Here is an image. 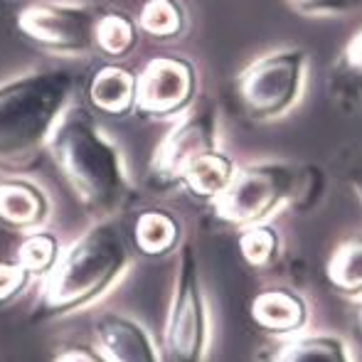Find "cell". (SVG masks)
<instances>
[{
    "mask_svg": "<svg viewBox=\"0 0 362 362\" xmlns=\"http://www.w3.org/2000/svg\"><path fill=\"white\" fill-rule=\"evenodd\" d=\"M47 146L86 212L106 219L124 210L131 200L124 156L84 109L59 116Z\"/></svg>",
    "mask_w": 362,
    "mask_h": 362,
    "instance_id": "cell-1",
    "label": "cell"
},
{
    "mask_svg": "<svg viewBox=\"0 0 362 362\" xmlns=\"http://www.w3.org/2000/svg\"><path fill=\"white\" fill-rule=\"evenodd\" d=\"M129 267V249L116 222L104 219L69 244L45 276L37 315L57 318L94 303Z\"/></svg>",
    "mask_w": 362,
    "mask_h": 362,
    "instance_id": "cell-2",
    "label": "cell"
},
{
    "mask_svg": "<svg viewBox=\"0 0 362 362\" xmlns=\"http://www.w3.org/2000/svg\"><path fill=\"white\" fill-rule=\"evenodd\" d=\"M72 94L64 69L30 72L0 84V163L33 158L52 136Z\"/></svg>",
    "mask_w": 362,
    "mask_h": 362,
    "instance_id": "cell-3",
    "label": "cell"
},
{
    "mask_svg": "<svg viewBox=\"0 0 362 362\" xmlns=\"http://www.w3.org/2000/svg\"><path fill=\"white\" fill-rule=\"evenodd\" d=\"M300 168L284 160H264L239 168L224 192L212 200L217 222L234 229L269 222L298 190Z\"/></svg>",
    "mask_w": 362,
    "mask_h": 362,
    "instance_id": "cell-4",
    "label": "cell"
},
{
    "mask_svg": "<svg viewBox=\"0 0 362 362\" xmlns=\"http://www.w3.org/2000/svg\"><path fill=\"white\" fill-rule=\"evenodd\" d=\"M308 54L298 47L269 52L252 62L237 79L244 114L259 124L286 116L303 94Z\"/></svg>",
    "mask_w": 362,
    "mask_h": 362,
    "instance_id": "cell-5",
    "label": "cell"
},
{
    "mask_svg": "<svg viewBox=\"0 0 362 362\" xmlns=\"http://www.w3.org/2000/svg\"><path fill=\"white\" fill-rule=\"evenodd\" d=\"M175 284L165 323V348L173 362H207L210 355V308L202 291L200 264L192 244L177 254Z\"/></svg>",
    "mask_w": 362,
    "mask_h": 362,
    "instance_id": "cell-6",
    "label": "cell"
},
{
    "mask_svg": "<svg viewBox=\"0 0 362 362\" xmlns=\"http://www.w3.org/2000/svg\"><path fill=\"white\" fill-rule=\"evenodd\" d=\"M101 15L86 3H40L23 10L18 25L28 37L54 54L81 57L96 47V25Z\"/></svg>",
    "mask_w": 362,
    "mask_h": 362,
    "instance_id": "cell-7",
    "label": "cell"
},
{
    "mask_svg": "<svg viewBox=\"0 0 362 362\" xmlns=\"http://www.w3.org/2000/svg\"><path fill=\"white\" fill-rule=\"evenodd\" d=\"M217 148V114L212 106H200L175 124V129L163 139L151 160L153 180L158 185H177L180 173L197 156Z\"/></svg>",
    "mask_w": 362,
    "mask_h": 362,
    "instance_id": "cell-8",
    "label": "cell"
},
{
    "mask_svg": "<svg viewBox=\"0 0 362 362\" xmlns=\"http://www.w3.org/2000/svg\"><path fill=\"white\" fill-rule=\"evenodd\" d=\"M195 96V67L182 57H156L136 79V109L151 119H170Z\"/></svg>",
    "mask_w": 362,
    "mask_h": 362,
    "instance_id": "cell-9",
    "label": "cell"
},
{
    "mask_svg": "<svg viewBox=\"0 0 362 362\" xmlns=\"http://www.w3.org/2000/svg\"><path fill=\"white\" fill-rule=\"evenodd\" d=\"M99 353L109 362H160L151 333L121 313H104L94 320Z\"/></svg>",
    "mask_w": 362,
    "mask_h": 362,
    "instance_id": "cell-10",
    "label": "cell"
},
{
    "mask_svg": "<svg viewBox=\"0 0 362 362\" xmlns=\"http://www.w3.org/2000/svg\"><path fill=\"white\" fill-rule=\"evenodd\" d=\"M308 303L293 288L274 286L254 296L249 305V318L262 333L288 338L298 335L308 325Z\"/></svg>",
    "mask_w": 362,
    "mask_h": 362,
    "instance_id": "cell-11",
    "label": "cell"
},
{
    "mask_svg": "<svg viewBox=\"0 0 362 362\" xmlns=\"http://www.w3.org/2000/svg\"><path fill=\"white\" fill-rule=\"evenodd\" d=\"M49 205L40 187L25 180H0V222L15 229H35L47 219Z\"/></svg>",
    "mask_w": 362,
    "mask_h": 362,
    "instance_id": "cell-12",
    "label": "cell"
},
{
    "mask_svg": "<svg viewBox=\"0 0 362 362\" xmlns=\"http://www.w3.org/2000/svg\"><path fill=\"white\" fill-rule=\"evenodd\" d=\"M237 165L222 151H207L197 156L185 170L180 173L177 185L185 187L190 195L202 197V200H215L224 192V187L232 182Z\"/></svg>",
    "mask_w": 362,
    "mask_h": 362,
    "instance_id": "cell-13",
    "label": "cell"
},
{
    "mask_svg": "<svg viewBox=\"0 0 362 362\" xmlns=\"http://www.w3.org/2000/svg\"><path fill=\"white\" fill-rule=\"evenodd\" d=\"M325 281L343 298H362V234L345 237L335 244L325 262Z\"/></svg>",
    "mask_w": 362,
    "mask_h": 362,
    "instance_id": "cell-14",
    "label": "cell"
},
{
    "mask_svg": "<svg viewBox=\"0 0 362 362\" xmlns=\"http://www.w3.org/2000/svg\"><path fill=\"white\" fill-rule=\"evenodd\" d=\"M269 362H353V355L340 335L315 333L288 338L274 350Z\"/></svg>",
    "mask_w": 362,
    "mask_h": 362,
    "instance_id": "cell-15",
    "label": "cell"
},
{
    "mask_svg": "<svg viewBox=\"0 0 362 362\" xmlns=\"http://www.w3.org/2000/svg\"><path fill=\"white\" fill-rule=\"evenodd\" d=\"M91 101L104 114L126 116L136 106V76L124 67L106 64L91 79Z\"/></svg>",
    "mask_w": 362,
    "mask_h": 362,
    "instance_id": "cell-16",
    "label": "cell"
},
{
    "mask_svg": "<svg viewBox=\"0 0 362 362\" xmlns=\"http://www.w3.org/2000/svg\"><path fill=\"white\" fill-rule=\"evenodd\" d=\"M330 94L333 101L345 109H353L362 101V25L350 35L335 59L330 74Z\"/></svg>",
    "mask_w": 362,
    "mask_h": 362,
    "instance_id": "cell-17",
    "label": "cell"
},
{
    "mask_svg": "<svg viewBox=\"0 0 362 362\" xmlns=\"http://www.w3.org/2000/svg\"><path fill=\"white\" fill-rule=\"evenodd\" d=\"M134 239L146 257H165L180 244V222L165 210H146L136 219Z\"/></svg>",
    "mask_w": 362,
    "mask_h": 362,
    "instance_id": "cell-18",
    "label": "cell"
},
{
    "mask_svg": "<svg viewBox=\"0 0 362 362\" xmlns=\"http://www.w3.org/2000/svg\"><path fill=\"white\" fill-rule=\"evenodd\" d=\"M237 247L242 259L252 269H267L281 254V237L269 222L252 224L247 229H239Z\"/></svg>",
    "mask_w": 362,
    "mask_h": 362,
    "instance_id": "cell-19",
    "label": "cell"
},
{
    "mask_svg": "<svg viewBox=\"0 0 362 362\" xmlns=\"http://www.w3.org/2000/svg\"><path fill=\"white\" fill-rule=\"evenodd\" d=\"M139 25L151 37L170 40L185 28V13L177 0H148L139 15Z\"/></svg>",
    "mask_w": 362,
    "mask_h": 362,
    "instance_id": "cell-20",
    "label": "cell"
},
{
    "mask_svg": "<svg viewBox=\"0 0 362 362\" xmlns=\"http://www.w3.org/2000/svg\"><path fill=\"white\" fill-rule=\"evenodd\" d=\"M59 259V242L52 234L33 232L23 239L15 262L30 274V276H47Z\"/></svg>",
    "mask_w": 362,
    "mask_h": 362,
    "instance_id": "cell-21",
    "label": "cell"
},
{
    "mask_svg": "<svg viewBox=\"0 0 362 362\" xmlns=\"http://www.w3.org/2000/svg\"><path fill=\"white\" fill-rule=\"evenodd\" d=\"M136 42V25L126 15H101L96 25V47L111 57H124Z\"/></svg>",
    "mask_w": 362,
    "mask_h": 362,
    "instance_id": "cell-22",
    "label": "cell"
},
{
    "mask_svg": "<svg viewBox=\"0 0 362 362\" xmlns=\"http://www.w3.org/2000/svg\"><path fill=\"white\" fill-rule=\"evenodd\" d=\"M284 3L303 18H338L362 8V0H284Z\"/></svg>",
    "mask_w": 362,
    "mask_h": 362,
    "instance_id": "cell-23",
    "label": "cell"
},
{
    "mask_svg": "<svg viewBox=\"0 0 362 362\" xmlns=\"http://www.w3.org/2000/svg\"><path fill=\"white\" fill-rule=\"evenodd\" d=\"M323 185H325V177H323V173H320V168H315V165L300 168L298 190H296V197H293V202H291V207L300 212L310 210V207L320 200V195H323Z\"/></svg>",
    "mask_w": 362,
    "mask_h": 362,
    "instance_id": "cell-24",
    "label": "cell"
},
{
    "mask_svg": "<svg viewBox=\"0 0 362 362\" xmlns=\"http://www.w3.org/2000/svg\"><path fill=\"white\" fill-rule=\"evenodd\" d=\"M30 281V274L18 262H0V303L20 296Z\"/></svg>",
    "mask_w": 362,
    "mask_h": 362,
    "instance_id": "cell-25",
    "label": "cell"
},
{
    "mask_svg": "<svg viewBox=\"0 0 362 362\" xmlns=\"http://www.w3.org/2000/svg\"><path fill=\"white\" fill-rule=\"evenodd\" d=\"M54 362H109L101 353L86 348V345H69V348L59 350Z\"/></svg>",
    "mask_w": 362,
    "mask_h": 362,
    "instance_id": "cell-26",
    "label": "cell"
},
{
    "mask_svg": "<svg viewBox=\"0 0 362 362\" xmlns=\"http://www.w3.org/2000/svg\"><path fill=\"white\" fill-rule=\"evenodd\" d=\"M348 182H350V190L355 192V197H358V202L362 205V160H358L348 170Z\"/></svg>",
    "mask_w": 362,
    "mask_h": 362,
    "instance_id": "cell-27",
    "label": "cell"
},
{
    "mask_svg": "<svg viewBox=\"0 0 362 362\" xmlns=\"http://www.w3.org/2000/svg\"><path fill=\"white\" fill-rule=\"evenodd\" d=\"M353 328H355V335H358L360 345H362V298L355 303V310H353Z\"/></svg>",
    "mask_w": 362,
    "mask_h": 362,
    "instance_id": "cell-28",
    "label": "cell"
}]
</instances>
